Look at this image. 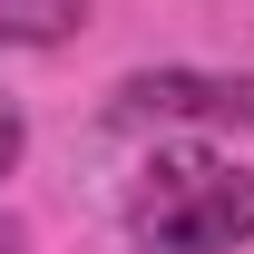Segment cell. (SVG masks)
Instances as JSON below:
<instances>
[{
  "label": "cell",
  "mask_w": 254,
  "mask_h": 254,
  "mask_svg": "<svg viewBox=\"0 0 254 254\" xmlns=\"http://www.w3.org/2000/svg\"><path fill=\"white\" fill-rule=\"evenodd\" d=\"M108 127H254V68H127Z\"/></svg>",
  "instance_id": "cell-2"
},
{
  "label": "cell",
  "mask_w": 254,
  "mask_h": 254,
  "mask_svg": "<svg viewBox=\"0 0 254 254\" xmlns=\"http://www.w3.org/2000/svg\"><path fill=\"white\" fill-rule=\"evenodd\" d=\"M78 20V0H0V49H59Z\"/></svg>",
  "instance_id": "cell-3"
},
{
  "label": "cell",
  "mask_w": 254,
  "mask_h": 254,
  "mask_svg": "<svg viewBox=\"0 0 254 254\" xmlns=\"http://www.w3.org/2000/svg\"><path fill=\"white\" fill-rule=\"evenodd\" d=\"M10 166H20V118L0 108V176H10Z\"/></svg>",
  "instance_id": "cell-4"
},
{
  "label": "cell",
  "mask_w": 254,
  "mask_h": 254,
  "mask_svg": "<svg viewBox=\"0 0 254 254\" xmlns=\"http://www.w3.org/2000/svg\"><path fill=\"white\" fill-rule=\"evenodd\" d=\"M127 235L147 254H235L254 235V176L205 147H157L147 186L127 195Z\"/></svg>",
  "instance_id": "cell-1"
},
{
  "label": "cell",
  "mask_w": 254,
  "mask_h": 254,
  "mask_svg": "<svg viewBox=\"0 0 254 254\" xmlns=\"http://www.w3.org/2000/svg\"><path fill=\"white\" fill-rule=\"evenodd\" d=\"M0 254H10V225H0Z\"/></svg>",
  "instance_id": "cell-5"
}]
</instances>
